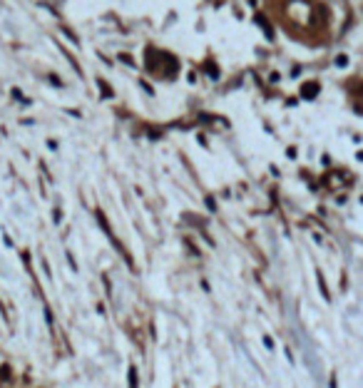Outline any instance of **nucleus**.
I'll return each instance as SVG.
<instances>
[{
	"instance_id": "obj_5",
	"label": "nucleus",
	"mask_w": 363,
	"mask_h": 388,
	"mask_svg": "<svg viewBox=\"0 0 363 388\" xmlns=\"http://www.w3.org/2000/svg\"><path fill=\"white\" fill-rule=\"evenodd\" d=\"M120 60H122V62H124V65H132V57H130V55H124V53H122V55H120Z\"/></svg>"
},
{
	"instance_id": "obj_1",
	"label": "nucleus",
	"mask_w": 363,
	"mask_h": 388,
	"mask_svg": "<svg viewBox=\"0 0 363 388\" xmlns=\"http://www.w3.org/2000/svg\"><path fill=\"white\" fill-rule=\"evenodd\" d=\"M316 92H318V85H316V82H309L306 88L301 90V95H304V97H313Z\"/></svg>"
},
{
	"instance_id": "obj_2",
	"label": "nucleus",
	"mask_w": 363,
	"mask_h": 388,
	"mask_svg": "<svg viewBox=\"0 0 363 388\" xmlns=\"http://www.w3.org/2000/svg\"><path fill=\"white\" fill-rule=\"evenodd\" d=\"M336 65H338V68H346V65H348V57H346V55H338V57H336Z\"/></svg>"
},
{
	"instance_id": "obj_3",
	"label": "nucleus",
	"mask_w": 363,
	"mask_h": 388,
	"mask_svg": "<svg viewBox=\"0 0 363 388\" xmlns=\"http://www.w3.org/2000/svg\"><path fill=\"white\" fill-rule=\"evenodd\" d=\"M207 70H209V75H211V77H217V75H219V70H217L211 62H207Z\"/></svg>"
},
{
	"instance_id": "obj_4",
	"label": "nucleus",
	"mask_w": 363,
	"mask_h": 388,
	"mask_svg": "<svg viewBox=\"0 0 363 388\" xmlns=\"http://www.w3.org/2000/svg\"><path fill=\"white\" fill-rule=\"evenodd\" d=\"M130 383H132V388H137V373H135V369L130 371Z\"/></svg>"
}]
</instances>
